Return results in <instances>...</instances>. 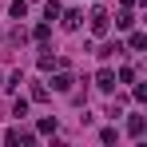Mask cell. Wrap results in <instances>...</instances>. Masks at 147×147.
<instances>
[{"label": "cell", "instance_id": "3", "mask_svg": "<svg viewBox=\"0 0 147 147\" xmlns=\"http://www.w3.org/2000/svg\"><path fill=\"white\" fill-rule=\"evenodd\" d=\"M92 36H107V28H111V20H107V12L103 8H92Z\"/></svg>", "mask_w": 147, "mask_h": 147}, {"label": "cell", "instance_id": "14", "mask_svg": "<svg viewBox=\"0 0 147 147\" xmlns=\"http://www.w3.org/2000/svg\"><path fill=\"white\" fill-rule=\"evenodd\" d=\"M115 80H119V84H135V68H131V64H123Z\"/></svg>", "mask_w": 147, "mask_h": 147}, {"label": "cell", "instance_id": "1", "mask_svg": "<svg viewBox=\"0 0 147 147\" xmlns=\"http://www.w3.org/2000/svg\"><path fill=\"white\" fill-rule=\"evenodd\" d=\"M4 143H8V147H36V131H24V127H8V131H4Z\"/></svg>", "mask_w": 147, "mask_h": 147}, {"label": "cell", "instance_id": "21", "mask_svg": "<svg viewBox=\"0 0 147 147\" xmlns=\"http://www.w3.org/2000/svg\"><path fill=\"white\" fill-rule=\"evenodd\" d=\"M0 80H4V72H0Z\"/></svg>", "mask_w": 147, "mask_h": 147}, {"label": "cell", "instance_id": "6", "mask_svg": "<svg viewBox=\"0 0 147 147\" xmlns=\"http://www.w3.org/2000/svg\"><path fill=\"white\" fill-rule=\"evenodd\" d=\"M60 24L68 28V32H76V28L84 24V12H80V8H68V12H60Z\"/></svg>", "mask_w": 147, "mask_h": 147}, {"label": "cell", "instance_id": "11", "mask_svg": "<svg viewBox=\"0 0 147 147\" xmlns=\"http://www.w3.org/2000/svg\"><path fill=\"white\" fill-rule=\"evenodd\" d=\"M60 12H64L60 0H48V4H44V20H60Z\"/></svg>", "mask_w": 147, "mask_h": 147}, {"label": "cell", "instance_id": "9", "mask_svg": "<svg viewBox=\"0 0 147 147\" xmlns=\"http://www.w3.org/2000/svg\"><path fill=\"white\" fill-rule=\"evenodd\" d=\"M48 36H52V24H48V20H44V24H36V28H32V40H36V44H44Z\"/></svg>", "mask_w": 147, "mask_h": 147}, {"label": "cell", "instance_id": "20", "mask_svg": "<svg viewBox=\"0 0 147 147\" xmlns=\"http://www.w3.org/2000/svg\"><path fill=\"white\" fill-rule=\"evenodd\" d=\"M4 80H8V84H4V88H20V84H24V76H20V72H12V76H4Z\"/></svg>", "mask_w": 147, "mask_h": 147}, {"label": "cell", "instance_id": "5", "mask_svg": "<svg viewBox=\"0 0 147 147\" xmlns=\"http://www.w3.org/2000/svg\"><path fill=\"white\" fill-rule=\"evenodd\" d=\"M96 88L99 92H115V72H111V68H99L96 72Z\"/></svg>", "mask_w": 147, "mask_h": 147}, {"label": "cell", "instance_id": "17", "mask_svg": "<svg viewBox=\"0 0 147 147\" xmlns=\"http://www.w3.org/2000/svg\"><path fill=\"white\" fill-rule=\"evenodd\" d=\"M115 52H123V48H119V44H103V48H99V52H96V56H99V60H107V56H115Z\"/></svg>", "mask_w": 147, "mask_h": 147}, {"label": "cell", "instance_id": "19", "mask_svg": "<svg viewBox=\"0 0 147 147\" xmlns=\"http://www.w3.org/2000/svg\"><path fill=\"white\" fill-rule=\"evenodd\" d=\"M8 40H12V44H16V48H20V44H24V40H28V32H24V28H16V32H12V36H8Z\"/></svg>", "mask_w": 147, "mask_h": 147}, {"label": "cell", "instance_id": "2", "mask_svg": "<svg viewBox=\"0 0 147 147\" xmlns=\"http://www.w3.org/2000/svg\"><path fill=\"white\" fill-rule=\"evenodd\" d=\"M72 72H68V68H56V76H52V92H60V96H68V92H72Z\"/></svg>", "mask_w": 147, "mask_h": 147}, {"label": "cell", "instance_id": "15", "mask_svg": "<svg viewBox=\"0 0 147 147\" xmlns=\"http://www.w3.org/2000/svg\"><path fill=\"white\" fill-rule=\"evenodd\" d=\"M115 139H119V131H115V127H103V131H99V143H107V147H111Z\"/></svg>", "mask_w": 147, "mask_h": 147}, {"label": "cell", "instance_id": "16", "mask_svg": "<svg viewBox=\"0 0 147 147\" xmlns=\"http://www.w3.org/2000/svg\"><path fill=\"white\" fill-rule=\"evenodd\" d=\"M12 115L24 119V115H28V99H16V103H12Z\"/></svg>", "mask_w": 147, "mask_h": 147}, {"label": "cell", "instance_id": "10", "mask_svg": "<svg viewBox=\"0 0 147 147\" xmlns=\"http://www.w3.org/2000/svg\"><path fill=\"white\" fill-rule=\"evenodd\" d=\"M8 12H12V20H24V16H28V0H12Z\"/></svg>", "mask_w": 147, "mask_h": 147}, {"label": "cell", "instance_id": "8", "mask_svg": "<svg viewBox=\"0 0 147 147\" xmlns=\"http://www.w3.org/2000/svg\"><path fill=\"white\" fill-rule=\"evenodd\" d=\"M56 127H60V123H56V115H44V119L36 123V131H40V135H56Z\"/></svg>", "mask_w": 147, "mask_h": 147}, {"label": "cell", "instance_id": "12", "mask_svg": "<svg viewBox=\"0 0 147 147\" xmlns=\"http://www.w3.org/2000/svg\"><path fill=\"white\" fill-rule=\"evenodd\" d=\"M127 48H131V52H143V48H147V36H143V32H131Z\"/></svg>", "mask_w": 147, "mask_h": 147}, {"label": "cell", "instance_id": "7", "mask_svg": "<svg viewBox=\"0 0 147 147\" xmlns=\"http://www.w3.org/2000/svg\"><path fill=\"white\" fill-rule=\"evenodd\" d=\"M127 131H131V135L139 139V135L147 131V119H143V115H131V119H127Z\"/></svg>", "mask_w": 147, "mask_h": 147}, {"label": "cell", "instance_id": "18", "mask_svg": "<svg viewBox=\"0 0 147 147\" xmlns=\"http://www.w3.org/2000/svg\"><path fill=\"white\" fill-rule=\"evenodd\" d=\"M32 99H36V103H44V99H48V88H44V84H36V88H32Z\"/></svg>", "mask_w": 147, "mask_h": 147}, {"label": "cell", "instance_id": "13", "mask_svg": "<svg viewBox=\"0 0 147 147\" xmlns=\"http://www.w3.org/2000/svg\"><path fill=\"white\" fill-rule=\"evenodd\" d=\"M135 24V16H131V12H127V8H123L119 16H115V28H119V32H127V28Z\"/></svg>", "mask_w": 147, "mask_h": 147}, {"label": "cell", "instance_id": "4", "mask_svg": "<svg viewBox=\"0 0 147 147\" xmlns=\"http://www.w3.org/2000/svg\"><path fill=\"white\" fill-rule=\"evenodd\" d=\"M36 64H40V72H52V68H68L60 56H52V48H40V60H36Z\"/></svg>", "mask_w": 147, "mask_h": 147}]
</instances>
